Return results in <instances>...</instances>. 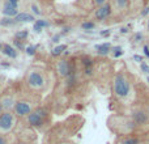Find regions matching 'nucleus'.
Segmentation results:
<instances>
[{"label":"nucleus","mask_w":149,"mask_h":144,"mask_svg":"<svg viewBox=\"0 0 149 144\" xmlns=\"http://www.w3.org/2000/svg\"><path fill=\"white\" fill-rule=\"evenodd\" d=\"M132 84L130 81L128 76L123 72H118L115 73L113 80V92L115 94V97H118L119 100H124L131 94Z\"/></svg>","instance_id":"1"},{"label":"nucleus","mask_w":149,"mask_h":144,"mask_svg":"<svg viewBox=\"0 0 149 144\" xmlns=\"http://www.w3.org/2000/svg\"><path fill=\"white\" fill-rule=\"evenodd\" d=\"M49 117V111L45 108H38L36 110H31V113L26 117V122L29 126L41 129L46 124V119Z\"/></svg>","instance_id":"2"},{"label":"nucleus","mask_w":149,"mask_h":144,"mask_svg":"<svg viewBox=\"0 0 149 144\" xmlns=\"http://www.w3.org/2000/svg\"><path fill=\"white\" fill-rule=\"evenodd\" d=\"M26 82L34 90H42L46 87V77L41 71H29L26 75Z\"/></svg>","instance_id":"3"},{"label":"nucleus","mask_w":149,"mask_h":144,"mask_svg":"<svg viewBox=\"0 0 149 144\" xmlns=\"http://www.w3.org/2000/svg\"><path fill=\"white\" fill-rule=\"evenodd\" d=\"M16 118L10 111H1L0 114V135H5L13 130Z\"/></svg>","instance_id":"4"},{"label":"nucleus","mask_w":149,"mask_h":144,"mask_svg":"<svg viewBox=\"0 0 149 144\" xmlns=\"http://www.w3.org/2000/svg\"><path fill=\"white\" fill-rule=\"evenodd\" d=\"M113 8H111L110 3H106V4L101 5V7H97L93 13V18H94L97 22H103V21L109 20V18L113 16Z\"/></svg>","instance_id":"5"},{"label":"nucleus","mask_w":149,"mask_h":144,"mask_svg":"<svg viewBox=\"0 0 149 144\" xmlns=\"http://www.w3.org/2000/svg\"><path fill=\"white\" fill-rule=\"evenodd\" d=\"M131 121L136 124V127H141L149 122V114L144 109H135L131 113Z\"/></svg>","instance_id":"6"},{"label":"nucleus","mask_w":149,"mask_h":144,"mask_svg":"<svg viewBox=\"0 0 149 144\" xmlns=\"http://www.w3.org/2000/svg\"><path fill=\"white\" fill-rule=\"evenodd\" d=\"M56 72L60 77H68L70 75L74 73V67L68 59H62L56 63Z\"/></svg>","instance_id":"7"},{"label":"nucleus","mask_w":149,"mask_h":144,"mask_svg":"<svg viewBox=\"0 0 149 144\" xmlns=\"http://www.w3.org/2000/svg\"><path fill=\"white\" fill-rule=\"evenodd\" d=\"M113 8V13L118 15H124L131 8V0H109Z\"/></svg>","instance_id":"8"},{"label":"nucleus","mask_w":149,"mask_h":144,"mask_svg":"<svg viewBox=\"0 0 149 144\" xmlns=\"http://www.w3.org/2000/svg\"><path fill=\"white\" fill-rule=\"evenodd\" d=\"M13 110H15V114L17 117H28L29 114L31 113L33 108H31V105L29 102H25V101H18V102L15 103Z\"/></svg>","instance_id":"9"},{"label":"nucleus","mask_w":149,"mask_h":144,"mask_svg":"<svg viewBox=\"0 0 149 144\" xmlns=\"http://www.w3.org/2000/svg\"><path fill=\"white\" fill-rule=\"evenodd\" d=\"M95 51H97L98 55L101 57H106L111 52V45L109 42H105V43H100L95 46Z\"/></svg>","instance_id":"10"},{"label":"nucleus","mask_w":149,"mask_h":144,"mask_svg":"<svg viewBox=\"0 0 149 144\" xmlns=\"http://www.w3.org/2000/svg\"><path fill=\"white\" fill-rule=\"evenodd\" d=\"M16 22H33L36 18H34L33 15L30 13H26V12H21V13H17L15 17Z\"/></svg>","instance_id":"11"},{"label":"nucleus","mask_w":149,"mask_h":144,"mask_svg":"<svg viewBox=\"0 0 149 144\" xmlns=\"http://www.w3.org/2000/svg\"><path fill=\"white\" fill-rule=\"evenodd\" d=\"M3 13H4L7 17H13V16L16 17V15L18 13V10H17V7H15V5L9 4V3L7 1L5 5H4V8H3Z\"/></svg>","instance_id":"12"},{"label":"nucleus","mask_w":149,"mask_h":144,"mask_svg":"<svg viewBox=\"0 0 149 144\" xmlns=\"http://www.w3.org/2000/svg\"><path fill=\"white\" fill-rule=\"evenodd\" d=\"M3 54L7 55V57H9L10 59H15V58H17V50L15 49V47L9 46V45H4L1 49Z\"/></svg>","instance_id":"13"},{"label":"nucleus","mask_w":149,"mask_h":144,"mask_svg":"<svg viewBox=\"0 0 149 144\" xmlns=\"http://www.w3.org/2000/svg\"><path fill=\"white\" fill-rule=\"evenodd\" d=\"M47 26H50V24H49V21H46V20H37L36 22H34V31L36 33H41L42 31V29L43 28H47Z\"/></svg>","instance_id":"14"},{"label":"nucleus","mask_w":149,"mask_h":144,"mask_svg":"<svg viewBox=\"0 0 149 144\" xmlns=\"http://www.w3.org/2000/svg\"><path fill=\"white\" fill-rule=\"evenodd\" d=\"M67 50V46L65 45H58L56 47L51 50V55L52 57H60L62 54H64V51Z\"/></svg>","instance_id":"15"},{"label":"nucleus","mask_w":149,"mask_h":144,"mask_svg":"<svg viewBox=\"0 0 149 144\" xmlns=\"http://www.w3.org/2000/svg\"><path fill=\"white\" fill-rule=\"evenodd\" d=\"M95 26H97V24H95V21H85V22L81 24V29L85 31H92L95 29Z\"/></svg>","instance_id":"16"},{"label":"nucleus","mask_w":149,"mask_h":144,"mask_svg":"<svg viewBox=\"0 0 149 144\" xmlns=\"http://www.w3.org/2000/svg\"><path fill=\"white\" fill-rule=\"evenodd\" d=\"M140 143V139L136 136H127L122 140L120 144H139Z\"/></svg>","instance_id":"17"},{"label":"nucleus","mask_w":149,"mask_h":144,"mask_svg":"<svg viewBox=\"0 0 149 144\" xmlns=\"http://www.w3.org/2000/svg\"><path fill=\"white\" fill-rule=\"evenodd\" d=\"M0 105H1V108L3 109H10V108H13V100L10 97H5L4 100L1 101V103H0Z\"/></svg>","instance_id":"18"},{"label":"nucleus","mask_w":149,"mask_h":144,"mask_svg":"<svg viewBox=\"0 0 149 144\" xmlns=\"http://www.w3.org/2000/svg\"><path fill=\"white\" fill-rule=\"evenodd\" d=\"M81 63H82V66H84V68L93 67V66H94V60H93V58H90V57H84L81 59Z\"/></svg>","instance_id":"19"},{"label":"nucleus","mask_w":149,"mask_h":144,"mask_svg":"<svg viewBox=\"0 0 149 144\" xmlns=\"http://www.w3.org/2000/svg\"><path fill=\"white\" fill-rule=\"evenodd\" d=\"M16 24V20L12 17H4L1 21H0V25L1 26H12Z\"/></svg>","instance_id":"20"},{"label":"nucleus","mask_w":149,"mask_h":144,"mask_svg":"<svg viewBox=\"0 0 149 144\" xmlns=\"http://www.w3.org/2000/svg\"><path fill=\"white\" fill-rule=\"evenodd\" d=\"M29 36V31L28 30H20L16 33V39H18V41H24V39H26Z\"/></svg>","instance_id":"21"},{"label":"nucleus","mask_w":149,"mask_h":144,"mask_svg":"<svg viewBox=\"0 0 149 144\" xmlns=\"http://www.w3.org/2000/svg\"><path fill=\"white\" fill-rule=\"evenodd\" d=\"M111 52H113V55L115 58H119L123 55V50H122V47H111Z\"/></svg>","instance_id":"22"},{"label":"nucleus","mask_w":149,"mask_h":144,"mask_svg":"<svg viewBox=\"0 0 149 144\" xmlns=\"http://www.w3.org/2000/svg\"><path fill=\"white\" fill-rule=\"evenodd\" d=\"M25 51H26V54H28L29 57H33V55L36 54V51H37V46H28L25 49Z\"/></svg>","instance_id":"23"},{"label":"nucleus","mask_w":149,"mask_h":144,"mask_svg":"<svg viewBox=\"0 0 149 144\" xmlns=\"http://www.w3.org/2000/svg\"><path fill=\"white\" fill-rule=\"evenodd\" d=\"M15 46H16V49H17V50H21V51L26 49V47L24 46L22 41H18V39H16V41H15Z\"/></svg>","instance_id":"24"},{"label":"nucleus","mask_w":149,"mask_h":144,"mask_svg":"<svg viewBox=\"0 0 149 144\" xmlns=\"http://www.w3.org/2000/svg\"><path fill=\"white\" fill-rule=\"evenodd\" d=\"M92 1H93V5L97 8V7H101V5L106 4V3H109V0H92Z\"/></svg>","instance_id":"25"},{"label":"nucleus","mask_w":149,"mask_h":144,"mask_svg":"<svg viewBox=\"0 0 149 144\" xmlns=\"http://www.w3.org/2000/svg\"><path fill=\"white\" fill-rule=\"evenodd\" d=\"M84 75L85 76H93L94 75V70H93V67H88V68H84Z\"/></svg>","instance_id":"26"},{"label":"nucleus","mask_w":149,"mask_h":144,"mask_svg":"<svg viewBox=\"0 0 149 144\" xmlns=\"http://www.w3.org/2000/svg\"><path fill=\"white\" fill-rule=\"evenodd\" d=\"M140 68H141V71L144 72V73H149V66H148L145 62H141V63H140Z\"/></svg>","instance_id":"27"},{"label":"nucleus","mask_w":149,"mask_h":144,"mask_svg":"<svg viewBox=\"0 0 149 144\" xmlns=\"http://www.w3.org/2000/svg\"><path fill=\"white\" fill-rule=\"evenodd\" d=\"M0 144H9L8 138L5 136V135H0Z\"/></svg>","instance_id":"28"},{"label":"nucleus","mask_w":149,"mask_h":144,"mask_svg":"<svg viewBox=\"0 0 149 144\" xmlns=\"http://www.w3.org/2000/svg\"><path fill=\"white\" fill-rule=\"evenodd\" d=\"M143 39V34H140V33H137L136 36H135V38H134V41L135 42H140Z\"/></svg>","instance_id":"29"},{"label":"nucleus","mask_w":149,"mask_h":144,"mask_svg":"<svg viewBox=\"0 0 149 144\" xmlns=\"http://www.w3.org/2000/svg\"><path fill=\"white\" fill-rule=\"evenodd\" d=\"M31 9H33V12L36 13V15H41V10L38 9V7H37V5H31Z\"/></svg>","instance_id":"30"},{"label":"nucleus","mask_w":149,"mask_h":144,"mask_svg":"<svg viewBox=\"0 0 149 144\" xmlns=\"http://www.w3.org/2000/svg\"><path fill=\"white\" fill-rule=\"evenodd\" d=\"M134 59L136 60L137 63H141V62H143V59H144V58H143L141 55H134Z\"/></svg>","instance_id":"31"},{"label":"nucleus","mask_w":149,"mask_h":144,"mask_svg":"<svg viewBox=\"0 0 149 144\" xmlns=\"http://www.w3.org/2000/svg\"><path fill=\"white\" fill-rule=\"evenodd\" d=\"M148 13H149V7H145V8H144V10H143L141 13H140V16H147Z\"/></svg>","instance_id":"32"},{"label":"nucleus","mask_w":149,"mask_h":144,"mask_svg":"<svg viewBox=\"0 0 149 144\" xmlns=\"http://www.w3.org/2000/svg\"><path fill=\"white\" fill-rule=\"evenodd\" d=\"M110 33H111V31L110 30H105V31H101V36H102V37H109V36H110Z\"/></svg>","instance_id":"33"},{"label":"nucleus","mask_w":149,"mask_h":144,"mask_svg":"<svg viewBox=\"0 0 149 144\" xmlns=\"http://www.w3.org/2000/svg\"><path fill=\"white\" fill-rule=\"evenodd\" d=\"M143 50H144V55H145V57L149 58V47L148 46H144V49H143Z\"/></svg>","instance_id":"34"},{"label":"nucleus","mask_w":149,"mask_h":144,"mask_svg":"<svg viewBox=\"0 0 149 144\" xmlns=\"http://www.w3.org/2000/svg\"><path fill=\"white\" fill-rule=\"evenodd\" d=\"M59 39H60V34H58V36L52 37V42H55V43H58V42H59Z\"/></svg>","instance_id":"35"},{"label":"nucleus","mask_w":149,"mask_h":144,"mask_svg":"<svg viewBox=\"0 0 149 144\" xmlns=\"http://www.w3.org/2000/svg\"><path fill=\"white\" fill-rule=\"evenodd\" d=\"M8 3L12 5H15V7H17L18 5V0H8Z\"/></svg>","instance_id":"36"},{"label":"nucleus","mask_w":149,"mask_h":144,"mask_svg":"<svg viewBox=\"0 0 149 144\" xmlns=\"http://www.w3.org/2000/svg\"><path fill=\"white\" fill-rule=\"evenodd\" d=\"M128 29H127V28H120V33L122 34H127V33H128Z\"/></svg>","instance_id":"37"},{"label":"nucleus","mask_w":149,"mask_h":144,"mask_svg":"<svg viewBox=\"0 0 149 144\" xmlns=\"http://www.w3.org/2000/svg\"><path fill=\"white\" fill-rule=\"evenodd\" d=\"M1 66H3V67H10L9 63H1Z\"/></svg>","instance_id":"38"},{"label":"nucleus","mask_w":149,"mask_h":144,"mask_svg":"<svg viewBox=\"0 0 149 144\" xmlns=\"http://www.w3.org/2000/svg\"><path fill=\"white\" fill-rule=\"evenodd\" d=\"M17 144H29V143H25V142H18Z\"/></svg>","instance_id":"39"},{"label":"nucleus","mask_w":149,"mask_h":144,"mask_svg":"<svg viewBox=\"0 0 149 144\" xmlns=\"http://www.w3.org/2000/svg\"><path fill=\"white\" fill-rule=\"evenodd\" d=\"M58 144H71V143H67V142H63V143H58Z\"/></svg>","instance_id":"40"},{"label":"nucleus","mask_w":149,"mask_h":144,"mask_svg":"<svg viewBox=\"0 0 149 144\" xmlns=\"http://www.w3.org/2000/svg\"><path fill=\"white\" fill-rule=\"evenodd\" d=\"M147 29L149 30V20H148V24H147Z\"/></svg>","instance_id":"41"},{"label":"nucleus","mask_w":149,"mask_h":144,"mask_svg":"<svg viewBox=\"0 0 149 144\" xmlns=\"http://www.w3.org/2000/svg\"><path fill=\"white\" fill-rule=\"evenodd\" d=\"M1 111H3V108H1V105H0V114H1Z\"/></svg>","instance_id":"42"},{"label":"nucleus","mask_w":149,"mask_h":144,"mask_svg":"<svg viewBox=\"0 0 149 144\" xmlns=\"http://www.w3.org/2000/svg\"><path fill=\"white\" fill-rule=\"evenodd\" d=\"M1 49H3V45H1V43H0V50H1Z\"/></svg>","instance_id":"43"},{"label":"nucleus","mask_w":149,"mask_h":144,"mask_svg":"<svg viewBox=\"0 0 149 144\" xmlns=\"http://www.w3.org/2000/svg\"><path fill=\"white\" fill-rule=\"evenodd\" d=\"M147 81H148V84H149V76L147 77Z\"/></svg>","instance_id":"44"},{"label":"nucleus","mask_w":149,"mask_h":144,"mask_svg":"<svg viewBox=\"0 0 149 144\" xmlns=\"http://www.w3.org/2000/svg\"><path fill=\"white\" fill-rule=\"evenodd\" d=\"M147 111H148V114H149V105H148V109H147Z\"/></svg>","instance_id":"45"},{"label":"nucleus","mask_w":149,"mask_h":144,"mask_svg":"<svg viewBox=\"0 0 149 144\" xmlns=\"http://www.w3.org/2000/svg\"><path fill=\"white\" fill-rule=\"evenodd\" d=\"M148 7H149V0H148Z\"/></svg>","instance_id":"46"}]
</instances>
